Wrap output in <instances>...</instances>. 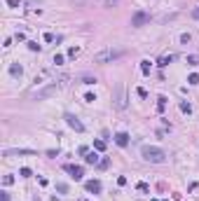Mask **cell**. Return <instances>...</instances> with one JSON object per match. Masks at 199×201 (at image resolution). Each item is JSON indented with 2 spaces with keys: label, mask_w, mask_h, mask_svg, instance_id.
I'll return each mask as SVG.
<instances>
[{
  "label": "cell",
  "mask_w": 199,
  "mask_h": 201,
  "mask_svg": "<svg viewBox=\"0 0 199 201\" xmlns=\"http://www.w3.org/2000/svg\"><path fill=\"white\" fill-rule=\"evenodd\" d=\"M141 154H143V159L150 161V164H164V161H166V152H164L162 148H155V145H143Z\"/></svg>",
  "instance_id": "1"
},
{
  "label": "cell",
  "mask_w": 199,
  "mask_h": 201,
  "mask_svg": "<svg viewBox=\"0 0 199 201\" xmlns=\"http://www.w3.org/2000/svg\"><path fill=\"white\" fill-rule=\"evenodd\" d=\"M122 54H124V49H113V47H108V49H103V52L96 54V56H94V61H96V63H108V61L119 59Z\"/></svg>",
  "instance_id": "2"
},
{
  "label": "cell",
  "mask_w": 199,
  "mask_h": 201,
  "mask_svg": "<svg viewBox=\"0 0 199 201\" xmlns=\"http://www.w3.org/2000/svg\"><path fill=\"white\" fill-rule=\"evenodd\" d=\"M115 105H117L119 110H124V108H127V89H124V84H119V87H117V96H115Z\"/></svg>",
  "instance_id": "3"
},
{
  "label": "cell",
  "mask_w": 199,
  "mask_h": 201,
  "mask_svg": "<svg viewBox=\"0 0 199 201\" xmlns=\"http://www.w3.org/2000/svg\"><path fill=\"white\" fill-rule=\"evenodd\" d=\"M56 91H59V87H56V84H49V87L40 89V91H35V98H38V101H42V98H49V96H54Z\"/></svg>",
  "instance_id": "4"
},
{
  "label": "cell",
  "mask_w": 199,
  "mask_h": 201,
  "mask_svg": "<svg viewBox=\"0 0 199 201\" xmlns=\"http://www.w3.org/2000/svg\"><path fill=\"white\" fill-rule=\"evenodd\" d=\"M64 119H66V124H68L70 129H75V131H84V124H82L80 119L75 117V115H70V112H68V115L64 117Z\"/></svg>",
  "instance_id": "5"
},
{
  "label": "cell",
  "mask_w": 199,
  "mask_h": 201,
  "mask_svg": "<svg viewBox=\"0 0 199 201\" xmlns=\"http://www.w3.org/2000/svg\"><path fill=\"white\" fill-rule=\"evenodd\" d=\"M66 171L75 178V180H82L84 178V171H82V166H73V164H66Z\"/></svg>",
  "instance_id": "6"
},
{
  "label": "cell",
  "mask_w": 199,
  "mask_h": 201,
  "mask_svg": "<svg viewBox=\"0 0 199 201\" xmlns=\"http://www.w3.org/2000/svg\"><path fill=\"white\" fill-rule=\"evenodd\" d=\"M148 14L145 12H136L134 17H131V26H143V24H148Z\"/></svg>",
  "instance_id": "7"
},
{
  "label": "cell",
  "mask_w": 199,
  "mask_h": 201,
  "mask_svg": "<svg viewBox=\"0 0 199 201\" xmlns=\"http://www.w3.org/2000/svg\"><path fill=\"white\" fill-rule=\"evenodd\" d=\"M7 157H26V154H35L33 150H5Z\"/></svg>",
  "instance_id": "8"
},
{
  "label": "cell",
  "mask_w": 199,
  "mask_h": 201,
  "mask_svg": "<svg viewBox=\"0 0 199 201\" xmlns=\"http://www.w3.org/2000/svg\"><path fill=\"white\" fill-rule=\"evenodd\" d=\"M84 187H87V192H91V194H99L101 192V183H99V180H87Z\"/></svg>",
  "instance_id": "9"
},
{
  "label": "cell",
  "mask_w": 199,
  "mask_h": 201,
  "mask_svg": "<svg viewBox=\"0 0 199 201\" xmlns=\"http://www.w3.org/2000/svg\"><path fill=\"white\" fill-rule=\"evenodd\" d=\"M115 143H117L119 148H127V145H129V133H124V131H119L117 136H115Z\"/></svg>",
  "instance_id": "10"
},
{
  "label": "cell",
  "mask_w": 199,
  "mask_h": 201,
  "mask_svg": "<svg viewBox=\"0 0 199 201\" xmlns=\"http://www.w3.org/2000/svg\"><path fill=\"white\" fill-rule=\"evenodd\" d=\"M9 73H12L14 77H21V73H24V68H21L19 63H12V66H9Z\"/></svg>",
  "instance_id": "11"
},
{
  "label": "cell",
  "mask_w": 199,
  "mask_h": 201,
  "mask_svg": "<svg viewBox=\"0 0 199 201\" xmlns=\"http://www.w3.org/2000/svg\"><path fill=\"white\" fill-rule=\"evenodd\" d=\"M84 161H87V164H99L101 159H99V154H96V152H87V157H84Z\"/></svg>",
  "instance_id": "12"
},
{
  "label": "cell",
  "mask_w": 199,
  "mask_h": 201,
  "mask_svg": "<svg viewBox=\"0 0 199 201\" xmlns=\"http://www.w3.org/2000/svg\"><path fill=\"white\" fill-rule=\"evenodd\" d=\"M173 59H176L173 54H166V56H162V59H159V66H162V68H164V66H169V63H171Z\"/></svg>",
  "instance_id": "13"
},
{
  "label": "cell",
  "mask_w": 199,
  "mask_h": 201,
  "mask_svg": "<svg viewBox=\"0 0 199 201\" xmlns=\"http://www.w3.org/2000/svg\"><path fill=\"white\" fill-rule=\"evenodd\" d=\"M94 150H96V152H103V150H106V140H94Z\"/></svg>",
  "instance_id": "14"
},
{
  "label": "cell",
  "mask_w": 199,
  "mask_h": 201,
  "mask_svg": "<svg viewBox=\"0 0 199 201\" xmlns=\"http://www.w3.org/2000/svg\"><path fill=\"white\" fill-rule=\"evenodd\" d=\"M185 61L190 63V66H199V54H190V56H188Z\"/></svg>",
  "instance_id": "15"
},
{
  "label": "cell",
  "mask_w": 199,
  "mask_h": 201,
  "mask_svg": "<svg viewBox=\"0 0 199 201\" xmlns=\"http://www.w3.org/2000/svg\"><path fill=\"white\" fill-rule=\"evenodd\" d=\"M181 110H183L185 115H190V112H192V105L188 103V101H183V103H181Z\"/></svg>",
  "instance_id": "16"
},
{
  "label": "cell",
  "mask_w": 199,
  "mask_h": 201,
  "mask_svg": "<svg viewBox=\"0 0 199 201\" xmlns=\"http://www.w3.org/2000/svg\"><path fill=\"white\" fill-rule=\"evenodd\" d=\"M56 192H61V194H68V185H66V183H59V185H56Z\"/></svg>",
  "instance_id": "17"
},
{
  "label": "cell",
  "mask_w": 199,
  "mask_h": 201,
  "mask_svg": "<svg viewBox=\"0 0 199 201\" xmlns=\"http://www.w3.org/2000/svg\"><path fill=\"white\" fill-rule=\"evenodd\" d=\"M141 70H143V75H150V61H143V63H141Z\"/></svg>",
  "instance_id": "18"
},
{
  "label": "cell",
  "mask_w": 199,
  "mask_h": 201,
  "mask_svg": "<svg viewBox=\"0 0 199 201\" xmlns=\"http://www.w3.org/2000/svg\"><path fill=\"white\" fill-rule=\"evenodd\" d=\"M157 108H159V110L166 108V96H159V98H157Z\"/></svg>",
  "instance_id": "19"
},
{
  "label": "cell",
  "mask_w": 199,
  "mask_h": 201,
  "mask_svg": "<svg viewBox=\"0 0 199 201\" xmlns=\"http://www.w3.org/2000/svg\"><path fill=\"white\" fill-rule=\"evenodd\" d=\"M188 82H190V84H199V75H197V73H192L190 77H188Z\"/></svg>",
  "instance_id": "20"
},
{
  "label": "cell",
  "mask_w": 199,
  "mask_h": 201,
  "mask_svg": "<svg viewBox=\"0 0 199 201\" xmlns=\"http://www.w3.org/2000/svg\"><path fill=\"white\" fill-rule=\"evenodd\" d=\"M2 183H5V187H9V185L14 183V175H5V178H2Z\"/></svg>",
  "instance_id": "21"
},
{
  "label": "cell",
  "mask_w": 199,
  "mask_h": 201,
  "mask_svg": "<svg viewBox=\"0 0 199 201\" xmlns=\"http://www.w3.org/2000/svg\"><path fill=\"white\" fill-rule=\"evenodd\" d=\"M190 40H192V35H190V33H183V35H181V42H183V44H188Z\"/></svg>",
  "instance_id": "22"
},
{
  "label": "cell",
  "mask_w": 199,
  "mask_h": 201,
  "mask_svg": "<svg viewBox=\"0 0 199 201\" xmlns=\"http://www.w3.org/2000/svg\"><path fill=\"white\" fill-rule=\"evenodd\" d=\"M54 63L61 66V63H64V54H54Z\"/></svg>",
  "instance_id": "23"
},
{
  "label": "cell",
  "mask_w": 199,
  "mask_h": 201,
  "mask_svg": "<svg viewBox=\"0 0 199 201\" xmlns=\"http://www.w3.org/2000/svg\"><path fill=\"white\" fill-rule=\"evenodd\" d=\"M77 52H80L77 47H70V49H68V56H70V59H75V56H77Z\"/></svg>",
  "instance_id": "24"
},
{
  "label": "cell",
  "mask_w": 199,
  "mask_h": 201,
  "mask_svg": "<svg viewBox=\"0 0 199 201\" xmlns=\"http://www.w3.org/2000/svg\"><path fill=\"white\" fill-rule=\"evenodd\" d=\"M28 49H31V52H38V49H40V44H38V42H28Z\"/></svg>",
  "instance_id": "25"
},
{
  "label": "cell",
  "mask_w": 199,
  "mask_h": 201,
  "mask_svg": "<svg viewBox=\"0 0 199 201\" xmlns=\"http://www.w3.org/2000/svg\"><path fill=\"white\" fill-rule=\"evenodd\" d=\"M99 166H101V168H108V166H110V159H101Z\"/></svg>",
  "instance_id": "26"
},
{
  "label": "cell",
  "mask_w": 199,
  "mask_h": 201,
  "mask_svg": "<svg viewBox=\"0 0 199 201\" xmlns=\"http://www.w3.org/2000/svg\"><path fill=\"white\" fill-rule=\"evenodd\" d=\"M14 40H17V42H24V40H26V35H24V33H17V35H14Z\"/></svg>",
  "instance_id": "27"
},
{
  "label": "cell",
  "mask_w": 199,
  "mask_h": 201,
  "mask_svg": "<svg viewBox=\"0 0 199 201\" xmlns=\"http://www.w3.org/2000/svg\"><path fill=\"white\" fill-rule=\"evenodd\" d=\"M117 185H119V187H124V185H127V178H124V175H119V178H117Z\"/></svg>",
  "instance_id": "28"
},
{
  "label": "cell",
  "mask_w": 199,
  "mask_h": 201,
  "mask_svg": "<svg viewBox=\"0 0 199 201\" xmlns=\"http://www.w3.org/2000/svg\"><path fill=\"white\" fill-rule=\"evenodd\" d=\"M94 82H96L94 77H82V84H94Z\"/></svg>",
  "instance_id": "29"
},
{
  "label": "cell",
  "mask_w": 199,
  "mask_h": 201,
  "mask_svg": "<svg viewBox=\"0 0 199 201\" xmlns=\"http://www.w3.org/2000/svg\"><path fill=\"white\" fill-rule=\"evenodd\" d=\"M21 178H31V168H21Z\"/></svg>",
  "instance_id": "30"
},
{
  "label": "cell",
  "mask_w": 199,
  "mask_h": 201,
  "mask_svg": "<svg viewBox=\"0 0 199 201\" xmlns=\"http://www.w3.org/2000/svg\"><path fill=\"white\" fill-rule=\"evenodd\" d=\"M84 101H87V103H94V101H96V96H94V94H87V96H84Z\"/></svg>",
  "instance_id": "31"
},
{
  "label": "cell",
  "mask_w": 199,
  "mask_h": 201,
  "mask_svg": "<svg viewBox=\"0 0 199 201\" xmlns=\"http://www.w3.org/2000/svg\"><path fill=\"white\" fill-rule=\"evenodd\" d=\"M45 42H54V35H52V33H45Z\"/></svg>",
  "instance_id": "32"
},
{
  "label": "cell",
  "mask_w": 199,
  "mask_h": 201,
  "mask_svg": "<svg viewBox=\"0 0 199 201\" xmlns=\"http://www.w3.org/2000/svg\"><path fill=\"white\" fill-rule=\"evenodd\" d=\"M138 190H141V192H148L150 187H148V185H145V183H138Z\"/></svg>",
  "instance_id": "33"
},
{
  "label": "cell",
  "mask_w": 199,
  "mask_h": 201,
  "mask_svg": "<svg viewBox=\"0 0 199 201\" xmlns=\"http://www.w3.org/2000/svg\"><path fill=\"white\" fill-rule=\"evenodd\" d=\"M7 5L9 7H19V0H7Z\"/></svg>",
  "instance_id": "34"
},
{
  "label": "cell",
  "mask_w": 199,
  "mask_h": 201,
  "mask_svg": "<svg viewBox=\"0 0 199 201\" xmlns=\"http://www.w3.org/2000/svg\"><path fill=\"white\" fill-rule=\"evenodd\" d=\"M106 5H108V7H113V5H117V0H108Z\"/></svg>",
  "instance_id": "35"
},
{
  "label": "cell",
  "mask_w": 199,
  "mask_h": 201,
  "mask_svg": "<svg viewBox=\"0 0 199 201\" xmlns=\"http://www.w3.org/2000/svg\"><path fill=\"white\" fill-rule=\"evenodd\" d=\"M192 17H194V19H199V7L194 9V12H192Z\"/></svg>",
  "instance_id": "36"
},
{
  "label": "cell",
  "mask_w": 199,
  "mask_h": 201,
  "mask_svg": "<svg viewBox=\"0 0 199 201\" xmlns=\"http://www.w3.org/2000/svg\"><path fill=\"white\" fill-rule=\"evenodd\" d=\"M2 201H9V194L7 192H2Z\"/></svg>",
  "instance_id": "37"
},
{
  "label": "cell",
  "mask_w": 199,
  "mask_h": 201,
  "mask_svg": "<svg viewBox=\"0 0 199 201\" xmlns=\"http://www.w3.org/2000/svg\"><path fill=\"white\" fill-rule=\"evenodd\" d=\"M150 201H157V199H150Z\"/></svg>",
  "instance_id": "38"
}]
</instances>
